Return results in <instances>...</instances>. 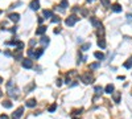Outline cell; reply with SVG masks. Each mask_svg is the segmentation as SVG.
<instances>
[{"label": "cell", "mask_w": 132, "mask_h": 119, "mask_svg": "<svg viewBox=\"0 0 132 119\" xmlns=\"http://www.w3.org/2000/svg\"><path fill=\"white\" fill-rule=\"evenodd\" d=\"M78 20H79V17H78V16H75V15H71V16H69L67 19L65 20V24H66L67 27H73V25H74V24L78 21Z\"/></svg>", "instance_id": "6da1fadb"}, {"label": "cell", "mask_w": 132, "mask_h": 119, "mask_svg": "<svg viewBox=\"0 0 132 119\" xmlns=\"http://www.w3.org/2000/svg\"><path fill=\"white\" fill-rule=\"evenodd\" d=\"M23 113H24V107H19L17 110L12 114V119H20L21 115H23Z\"/></svg>", "instance_id": "7a4b0ae2"}, {"label": "cell", "mask_w": 132, "mask_h": 119, "mask_svg": "<svg viewBox=\"0 0 132 119\" xmlns=\"http://www.w3.org/2000/svg\"><path fill=\"white\" fill-rule=\"evenodd\" d=\"M82 81H83V83H91L92 82V77L90 73H86L82 76Z\"/></svg>", "instance_id": "3957f363"}, {"label": "cell", "mask_w": 132, "mask_h": 119, "mask_svg": "<svg viewBox=\"0 0 132 119\" xmlns=\"http://www.w3.org/2000/svg\"><path fill=\"white\" fill-rule=\"evenodd\" d=\"M29 7H30V9H33V11H37V9L40 8V1H38V0H32Z\"/></svg>", "instance_id": "277c9868"}, {"label": "cell", "mask_w": 132, "mask_h": 119, "mask_svg": "<svg viewBox=\"0 0 132 119\" xmlns=\"http://www.w3.org/2000/svg\"><path fill=\"white\" fill-rule=\"evenodd\" d=\"M23 68H25V69L33 68V62H32V60H29V58L24 60V61H23Z\"/></svg>", "instance_id": "5b68a950"}, {"label": "cell", "mask_w": 132, "mask_h": 119, "mask_svg": "<svg viewBox=\"0 0 132 119\" xmlns=\"http://www.w3.org/2000/svg\"><path fill=\"white\" fill-rule=\"evenodd\" d=\"M90 23L92 24V27H95V28H98L99 25H102L101 24V21L96 19V17H90Z\"/></svg>", "instance_id": "8992f818"}, {"label": "cell", "mask_w": 132, "mask_h": 119, "mask_svg": "<svg viewBox=\"0 0 132 119\" xmlns=\"http://www.w3.org/2000/svg\"><path fill=\"white\" fill-rule=\"evenodd\" d=\"M9 20L13 21V23H17L19 20H20V15L19 13H11L9 15Z\"/></svg>", "instance_id": "52a82bcc"}, {"label": "cell", "mask_w": 132, "mask_h": 119, "mask_svg": "<svg viewBox=\"0 0 132 119\" xmlns=\"http://www.w3.org/2000/svg\"><path fill=\"white\" fill-rule=\"evenodd\" d=\"M111 9L114 12H116V13H119V12H122V5H120V4H118V3H115V4H112V5H111Z\"/></svg>", "instance_id": "ba28073f"}, {"label": "cell", "mask_w": 132, "mask_h": 119, "mask_svg": "<svg viewBox=\"0 0 132 119\" xmlns=\"http://www.w3.org/2000/svg\"><path fill=\"white\" fill-rule=\"evenodd\" d=\"M120 95H122V93H119V91H116V93H112V97H114V101H115V103H119L120 102Z\"/></svg>", "instance_id": "9c48e42d"}, {"label": "cell", "mask_w": 132, "mask_h": 119, "mask_svg": "<svg viewBox=\"0 0 132 119\" xmlns=\"http://www.w3.org/2000/svg\"><path fill=\"white\" fill-rule=\"evenodd\" d=\"M26 107H35L36 105H37V102H36V99H28L25 102Z\"/></svg>", "instance_id": "30bf717a"}, {"label": "cell", "mask_w": 132, "mask_h": 119, "mask_svg": "<svg viewBox=\"0 0 132 119\" xmlns=\"http://www.w3.org/2000/svg\"><path fill=\"white\" fill-rule=\"evenodd\" d=\"M45 32H46V27H45V25H41L40 28H37L36 34H37V36H41V34H44Z\"/></svg>", "instance_id": "8fae6325"}, {"label": "cell", "mask_w": 132, "mask_h": 119, "mask_svg": "<svg viewBox=\"0 0 132 119\" xmlns=\"http://www.w3.org/2000/svg\"><path fill=\"white\" fill-rule=\"evenodd\" d=\"M114 90H115V87H114V85H111V83L107 85L106 89H104V91H106L107 94H112V93H114Z\"/></svg>", "instance_id": "7c38bea8"}, {"label": "cell", "mask_w": 132, "mask_h": 119, "mask_svg": "<svg viewBox=\"0 0 132 119\" xmlns=\"http://www.w3.org/2000/svg\"><path fill=\"white\" fill-rule=\"evenodd\" d=\"M124 68L126 69H131L132 68V57H129L126 62H124Z\"/></svg>", "instance_id": "4fadbf2b"}, {"label": "cell", "mask_w": 132, "mask_h": 119, "mask_svg": "<svg viewBox=\"0 0 132 119\" xmlns=\"http://www.w3.org/2000/svg\"><path fill=\"white\" fill-rule=\"evenodd\" d=\"M98 46H99L101 49L106 48V41H104V38H99V40H98Z\"/></svg>", "instance_id": "5bb4252c"}, {"label": "cell", "mask_w": 132, "mask_h": 119, "mask_svg": "<svg viewBox=\"0 0 132 119\" xmlns=\"http://www.w3.org/2000/svg\"><path fill=\"white\" fill-rule=\"evenodd\" d=\"M35 87H36V83H35V82H32L30 85L25 86V93H29V91H30V90H33Z\"/></svg>", "instance_id": "9a60e30c"}, {"label": "cell", "mask_w": 132, "mask_h": 119, "mask_svg": "<svg viewBox=\"0 0 132 119\" xmlns=\"http://www.w3.org/2000/svg\"><path fill=\"white\" fill-rule=\"evenodd\" d=\"M40 43L42 44V45H49V43H50V40H49V37H45V36H44L40 40Z\"/></svg>", "instance_id": "2e32d148"}, {"label": "cell", "mask_w": 132, "mask_h": 119, "mask_svg": "<svg viewBox=\"0 0 132 119\" xmlns=\"http://www.w3.org/2000/svg\"><path fill=\"white\" fill-rule=\"evenodd\" d=\"M16 48H17V52H23V49H24V43L17 41V43H16Z\"/></svg>", "instance_id": "e0dca14e"}, {"label": "cell", "mask_w": 132, "mask_h": 119, "mask_svg": "<svg viewBox=\"0 0 132 119\" xmlns=\"http://www.w3.org/2000/svg\"><path fill=\"white\" fill-rule=\"evenodd\" d=\"M42 53H44V48H40L38 50H36L35 52V58H40Z\"/></svg>", "instance_id": "ac0fdd59"}, {"label": "cell", "mask_w": 132, "mask_h": 119, "mask_svg": "<svg viewBox=\"0 0 132 119\" xmlns=\"http://www.w3.org/2000/svg\"><path fill=\"white\" fill-rule=\"evenodd\" d=\"M101 3L103 4L104 8H110V7H111V1H110V0H101Z\"/></svg>", "instance_id": "d6986e66"}, {"label": "cell", "mask_w": 132, "mask_h": 119, "mask_svg": "<svg viewBox=\"0 0 132 119\" xmlns=\"http://www.w3.org/2000/svg\"><path fill=\"white\" fill-rule=\"evenodd\" d=\"M44 16L48 19V17H52L53 16V12L50 11V9H44Z\"/></svg>", "instance_id": "ffe728a7"}, {"label": "cell", "mask_w": 132, "mask_h": 119, "mask_svg": "<svg viewBox=\"0 0 132 119\" xmlns=\"http://www.w3.org/2000/svg\"><path fill=\"white\" fill-rule=\"evenodd\" d=\"M94 56H95V58H98V60H103L104 58V54L102 53V52H95Z\"/></svg>", "instance_id": "44dd1931"}, {"label": "cell", "mask_w": 132, "mask_h": 119, "mask_svg": "<svg viewBox=\"0 0 132 119\" xmlns=\"http://www.w3.org/2000/svg\"><path fill=\"white\" fill-rule=\"evenodd\" d=\"M90 48H91V44H90V43H86V44H83V45L81 46V49H82V50H83V52L89 50Z\"/></svg>", "instance_id": "7402d4cb"}, {"label": "cell", "mask_w": 132, "mask_h": 119, "mask_svg": "<svg viewBox=\"0 0 132 119\" xmlns=\"http://www.w3.org/2000/svg\"><path fill=\"white\" fill-rule=\"evenodd\" d=\"M1 105H3L5 108H11V107H12V102H11V101H4Z\"/></svg>", "instance_id": "603a6c76"}, {"label": "cell", "mask_w": 132, "mask_h": 119, "mask_svg": "<svg viewBox=\"0 0 132 119\" xmlns=\"http://www.w3.org/2000/svg\"><path fill=\"white\" fill-rule=\"evenodd\" d=\"M60 7H62V9L67 8V7H69V3H67V0H62V1H61V4H60Z\"/></svg>", "instance_id": "cb8c5ba5"}, {"label": "cell", "mask_w": 132, "mask_h": 119, "mask_svg": "<svg viewBox=\"0 0 132 119\" xmlns=\"http://www.w3.org/2000/svg\"><path fill=\"white\" fill-rule=\"evenodd\" d=\"M94 90H95V93H96V94H102V93H103V87H102V86H95Z\"/></svg>", "instance_id": "d4e9b609"}, {"label": "cell", "mask_w": 132, "mask_h": 119, "mask_svg": "<svg viewBox=\"0 0 132 119\" xmlns=\"http://www.w3.org/2000/svg\"><path fill=\"white\" fill-rule=\"evenodd\" d=\"M56 108H57V103H53V105L49 107V113H54Z\"/></svg>", "instance_id": "484cf974"}, {"label": "cell", "mask_w": 132, "mask_h": 119, "mask_svg": "<svg viewBox=\"0 0 132 119\" xmlns=\"http://www.w3.org/2000/svg\"><path fill=\"white\" fill-rule=\"evenodd\" d=\"M98 34H102V36H103V34H104V29H103V25H99V27H98Z\"/></svg>", "instance_id": "4316f807"}, {"label": "cell", "mask_w": 132, "mask_h": 119, "mask_svg": "<svg viewBox=\"0 0 132 119\" xmlns=\"http://www.w3.org/2000/svg\"><path fill=\"white\" fill-rule=\"evenodd\" d=\"M61 19L58 16H52V23H60Z\"/></svg>", "instance_id": "83f0119b"}, {"label": "cell", "mask_w": 132, "mask_h": 119, "mask_svg": "<svg viewBox=\"0 0 132 119\" xmlns=\"http://www.w3.org/2000/svg\"><path fill=\"white\" fill-rule=\"evenodd\" d=\"M99 68V64L94 62V64H90V69H98Z\"/></svg>", "instance_id": "f1b7e54d"}, {"label": "cell", "mask_w": 132, "mask_h": 119, "mask_svg": "<svg viewBox=\"0 0 132 119\" xmlns=\"http://www.w3.org/2000/svg\"><path fill=\"white\" fill-rule=\"evenodd\" d=\"M28 56L29 57H35V50H33V49H29V50H28Z\"/></svg>", "instance_id": "f546056e"}, {"label": "cell", "mask_w": 132, "mask_h": 119, "mask_svg": "<svg viewBox=\"0 0 132 119\" xmlns=\"http://www.w3.org/2000/svg\"><path fill=\"white\" fill-rule=\"evenodd\" d=\"M16 43H17V40H12V41L7 43V45H16Z\"/></svg>", "instance_id": "4dcf8cb0"}, {"label": "cell", "mask_w": 132, "mask_h": 119, "mask_svg": "<svg viewBox=\"0 0 132 119\" xmlns=\"http://www.w3.org/2000/svg\"><path fill=\"white\" fill-rule=\"evenodd\" d=\"M56 85H57V86H61V85H62V79H57Z\"/></svg>", "instance_id": "1f68e13d"}, {"label": "cell", "mask_w": 132, "mask_h": 119, "mask_svg": "<svg viewBox=\"0 0 132 119\" xmlns=\"http://www.w3.org/2000/svg\"><path fill=\"white\" fill-rule=\"evenodd\" d=\"M0 119H9L8 115H5V114H3V115H0Z\"/></svg>", "instance_id": "d6a6232c"}, {"label": "cell", "mask_w": 132, "mask_h": 119, "mask_svg": "<svg viewBox=\"0 0 132 119\" xmlns=\"http://www.w3.org/2000/svg\"><path fill=\"white\" fill-rule=\"evenodd\" d=\"M118 79H120V81H124V79H126V77H124V76H119Z\"/></svg>", "instance_id": "836d02e7"}, {"label": "cell", "mask_w": 132, "mask_h": 119, "mask_svg": "<svg viewBox=\"0 0 132 119\" xmlns=\"http://www.w3.org/2000/svg\"><path fill=\"white\" fill-rule=\"evenodd\" d=\"M9 31H11V32H12V33H15V32L17 31V28H16V27H13V28H12V29H9Z\"/></svg>", "instance_id": "e575fe53"}, {"label": "cell", "mask_w": 132, "mask_h": 119, "mask_svg": "<svg viewBox=\"0 0 132 119\" xmlns=\"http://www.w3.org/2000/svg\"><path fill=\"white\" fill-rule=\"evenodd\" d=\"M42 21H44V17H38V23L42 24Z\"/></svg>", "instance_id": "d590c367"}, {"label": "cell", "mask_w": 132, "mask_h": 119, "mask_svg": "<svg viewBox=\"0 0 132 119\" xmlns=\"http://www.w3.org/2000/svg\"><path fill=\"white\" fill-rule=\"evenodd\" d=\"M70 81H71V79H70V78H69V77H67V78H66V81H65V82H66V83H67V85H69V83H70Z\"/></svg>", "instance_id": "8d00e7d4"}, {"label": "cell", "mask_w": 132, "mask_h": 119, "mask_svg": "<svg viewBox=\"0 0 132 119\" xmlns=\"http://www.w3.org/2000/svg\"><path fill=\"white\" fill-rule=\"evenodd\" d=\"M5 56L9 57V56H11V52H9V50H5Z\"/></svg>", "instance_id": "74e56055"}, {"label": "cell", "mask_w": 132, "mask_h": 119, "mask_svg": "<svg viewBox=\"0 0 132 119\" xmlns=\"http://www.w3.org/2000/svg\"><path fill=\"white\" fill-rule=\"evenodd\" d=\"M29 44H30V45H35V44H36V40H30V43H29Z\"/></svg>", "instance_id": "f35d334b"}, {"label": "cell", "mask_w": 132, "mask_h": 119, "mask_svg": "<svg viewBox=\"0 0 132 119\" xmlns=\"http://www.w3.org/2000/svg\"><path fill=\"white\" fill-rule=\"evenodd\" d=\"M1 82H3V78H1V77H0V83H1Z\"/></svg>", "instance_id": "ab89813d"}, {"label": "cell", "mask_w": 132, "mask_h": 119, "mask_svg": "<svg viewBox=\"0 0 132 119\" xmlns=\"http://www.w3.org/2000/svg\"><path fill=\"white\" fill-rule=\"evenodd\" d=\"M1 95H3V93H1V90H0V97H1Z\"/></svg>", "instance_id": "60d3db41"}, {"label": "cell", "mask_w": 132, "mask_h": 119, "mask_svg": "<svg viewBox=\"0 0 132 119\" xmlns=\"http://www.w3.org/2000/svg\"><path fill=\"white\" fill-rule=\"evenodd\" d=\"M87 1H94V0H87Z\"/></svg>", "instance_id": "b9f144b4"}, {"label": "cell", "mask_w": 132, "mask_h": 119, "mask_svg": "<svg viewBox=\"0 0 132 119\" xmlns=\"http://www.w3.org/2000/svg\"><path fill=\"white\" fill-rule=\"evenodd\" d=\"M74 119H78V118H74Z\"/></svg>", "instance_id": "7bdbcfd3"}, {"label": "cell", "mask_w": 132, "mask_h": 119, "mask_svg": "<svg viewBox=\"0 0 132 119\" xmlns=\"http://www.w3.org/2000/svg\"><path fill=\"white\" fill-rule=\"evenodd\" d=\"M0 13H1V11H0Z\"/></svg>", "instance_id": "ee69618b"}]
</instances>
